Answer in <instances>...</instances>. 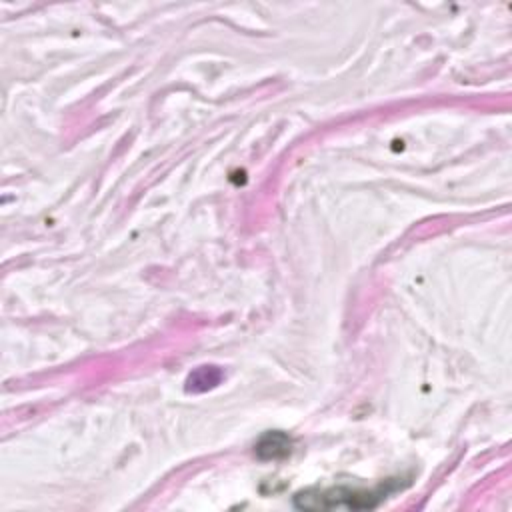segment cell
<instances>
[{"label":"cell","instance_id":"obj_1","mask_svg":"<svg viewBox=\"0 0 512 512\" xmlns=\"http://www.w3.org/2000/svg\"><path fill=\"white\" fill-rule=\"evenodd\" d=\"M402 484L398 478L380 482L374 488H360L338 484L330 488H306L294 494V506L302 510H366L376 508L388 494L398 490Z\"/></svg>","mask_w":512,"mask_h":512},{"label":"cell","instance_id":"obj_2","mask_svg":"<svg viewBox=\"0 0 512 512\" xmlns=\"http://www.w3.org/2000/svg\"><path fill=\"white\" fill-rule=\"evenodd\" d=\"M290 448H292V440L280 432V430H274V432H266L258 444H256V456L260 460H276V458H284L290 454Z\"/></svg>","mask_w":512,"mask_h":512}]
</instances>
